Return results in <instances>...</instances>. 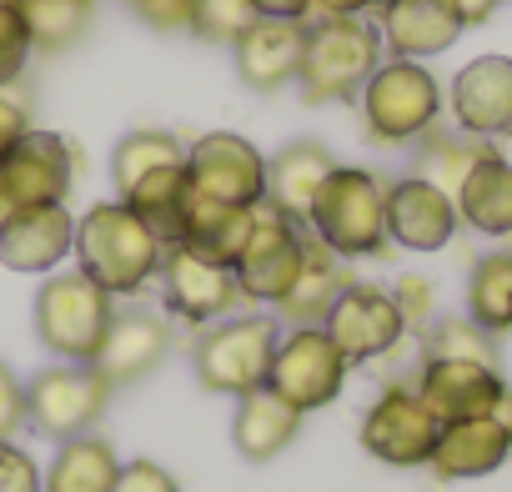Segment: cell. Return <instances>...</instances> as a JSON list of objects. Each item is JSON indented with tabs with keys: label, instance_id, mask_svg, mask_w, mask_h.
<instances>
[{
	"label": "cell",
	"instance_id": "277c9868",
	"mask_svg": "<svg viewBox=\"0 0 512 492\" xmlns=\"http://www.w3.org/2000/svg\"><path fill=\"white\" fill-rule=\"evenodd\" d=\"M277 342H282V322L267 317V312L221 317V322L201 327V337L191 347V367H196V377H201L206 392L246 397L256 387H267Z\"/></svg>",
	"mask_w": 512,
	"mask_h": 492
},
{
	"label": "cell",
	"instance_id": "8d00e7d4",
	"mask_svg": "<svg viewBox=\"0 0 512 492\" xmlns=\"http://www.w3.org/2000/svg\"><path fill=\"white\" fill-rule=\"evenodd\" d=\"M16 432H26V382L0 362V442H16Z\"/></svg>",
	"mask_w": 512,
	"mask_h": 492
},
{
	"label": "cell",
	"instance_id": "9a60e30c",
	"mask_svg": "<svg viewBox=\"0 0 512 492\" xmlns=\"http://www.w3.org/2000/svg\"><path fill=\"white\" fill-rule=\"evenodd\" d=\"M176 332H171V317H161L156 307H126L111 317L106 337H101V352H96V372L111 382V387H131L141 377H151L166 352H171Z\"/></svg>",
	"mask_w": 512,
	"mask_h": 492
},
{
	"label": "cell",
	"instance_id": "d590c367",
	"mask_svg": "<svg viewBox=\"0 0 512 492\" xmlns=\"http://www.w3.org/2000/svg\"><path fill=\"white\" fill-rule=\"evenodd\" d=\"M31 36H26V21L16 11V0H0V91L16 86L26 61H31Z\"/></svg>",
	"mask_w": 512,
	"mask_h": 492
},
{
	"label": "cell",
	"instance_id": "4dcf8cb0",
	"mask_svg": "<svg viewBox=\"0 0 512 492\" xmlns=\"http://www.w3.org/2000/svg\"><path fill=\"white\" fill-rule=\"evenodd\" d=\"M492 146L482 141V136H467V131H427L422 136V151H417V166H412V176H422V181H432V186H442L447 196H457V186H462V176L487 156Z\"/></svg>",
	"mask_w": 512,
	"mask_h": 492
},
{
	"label": "cell",
	"instance_id": "ffe728a7",
	"mask_svg": "<svg viewBox=\"0 0 512 492\" xmlns=\"http://www.w3.org/2000/svg\"><path fill=\"white\" fill-rule=\"evenodd\" d=\"M502 392H507V382L487 362H422L417 367V397L437 412L442 427L467 422V417H487Z\"/></svg>",
	"mask_w": 512,
	"mask_h": 492
},
{
	"label": "cell",
	"instance_id": "7c38bea8",
	"mask_svg": "<svg viewBox=\"0 0 512 492\" xmlns=\"http://www.w3.org/2000/svg\"><path fill=\"white\" fill-rule=\"evenodd\" d=\"M156 277H161V292H166V312L176 322H191V327H211L221 317H236V307L246 302L236 272L226 262L191 252V246H166Z\"/></svg>",
	"mask_w": 512,
	"mask_h": 492
},
{
	"label": "cell",
	"instance_id": "2e32d148",
	"mask_svg": "<svg viewBox=\"0 0 512 492\" xmlns=\"http://www.w3.org/2000/svg\"><path fill=\"white\" fill-rule=\"evenodd\" d=\"M76 252V216L61 206H21L0 221V267L41 277Z\"/></svg>",
	"mask_w": 512,
	"mask_h": 492
},
{
	"label": "cell",
	"instance_id": "bcb514c9",
	"mask_svg": "<svg viewBox=\"0 0 512 492\" xmlns=\"http://www.w3.org/2000/svg\"><path fill=\"white\" fill-rule=\"evenodd\" d=\"M0 221H6V206H0Z\"/></svg>",
	"mask_w": 512,
	"mask_h": 492
},
{
	"label": "cell",
	"instance_id": "5bb4252c",
	"mask_svg": "<svg viewBox=\"0 0 512 492\" xmlns=\"http://www.w3.org/2000/svg\"><path fill=\"white\" fill-rule=\"evenodd\" d=\"M322 332L342 347L347 362H382V357H392L402 347L407 317H402V307H397L392 292H382L372 282H352L337 297V307L327 312Z\"/></svg>",
	"mask_w": 512,
	"mask_h": 492
},
{
	"label": "cell",
	"instance_id": "f546056e",
	"mask_svg": "<svg viewBox=\"0 0 512 492\" xmlns=\"http://www.w3.org/2000/svg\"><path fill=\"white\" fill-rule=\"evenodd\" d=\"M467 317L487 332L502 337L512 332V252H487L467 272Z\"/></svg>",
	"mask_w": 512,
	"mask_h": 492
},
{
	"label": "cell",
	"instance_id": "7bdbcfd3",
	"mask_svg": "<svg viewBox=\"0 0 512 492\" xmlns=\"http://www.w3.org/2000/svg\"><path fill=\"white\" fill-rule=\"evenodd\" d=\"M256 16H277V21H307L312 0H251Z\"/></svg>",
	"mask_w": 512,
	"mask_h": 492
},
{
	"label": "cell",
	"instance_id": "8992f818",
	"mask_svg": "<svg viewBox=\"0 0 512 492\" xmlns=\"http://www.w3.org/2000/svg\"><path fill=\"white\" fill-rule=\"evenodd\" d=\"M111 317H116V297L106 287H96L81 267L76 272H56V277L41 282L36 337L61 362H96Z\"/></svg>",
	"mask_w": 512,
	"mask_h": 492
},
{
	"label": "cell",
	"instance_id": "3957f363",
	"mask_svg": "<svg viewBox=\"0 0 512 492\" xmlns=\"http://www.w3.org/2000/svg\"><path fill=\"white\" fill-rule=\"evenodd\" d=\"M307 231L322 236L337 257H382L387 252V181L362 166H337L312 201Z\"/></svg>",
	"mask_w": 512,
	"mask_h": 492
},
{
	"label": "cell",
	"instance_id": "4fadbf2b",
	"mask_svg": "<svg viewBox=\"0 0 512 492\" xmlns=\"http://www.w3.org/2000/svg\"><path fill=\"white\" fill-rule=\"evenodd\" d=\"M186 176L191 191L226 201V206H256L267 201V156L236 131H211L186 146Z\"/></svg>",
	"mask_w": 512,
	"mask_h": 492
},
{
	"label": "cell",
	"instance_id": "52a82bcc",
	"mask_svg": "<svg viewBox=\"0 0 512 492\" xmlns=\"http://www.w3.org/2000/svg\"><path fill=\"white\" fill-rule=\"evenodd\" d=\"M111 382L91 367V362H56L41 367L26 382V427L51 437V442H71L81 432H91L111 402Z\"/></svg>",
	"mask_w": 512,
	"mask_h": 492
},
{
	"label": "cell",
	"instance_id": "60d3db41",
	"mask_svg": "<svg viewBox=\"0 0 512 492\" xmlns=\"http://www.w3.org/2000/svg\"><path fill=\"white\" fill-rule=\"evenodd\" d=\"M151 31H191V0H131Z\"/></svg>",
	"mask_w": 512,
	"mask_h": 492
},
{
	"label": "cell",
	"instance_id": "d6a6232c",
	"mask_svg": "<svg viewBox=\"0 0 512 492\" xmlns=\"http://www.w3.org/2000/svg\"><path fill=\"white\" fill-rule=\"evenodd\" d=\"M36 51H66L91 21V0H16Z\"/></svg>",
	"mask_w": 512,
	"mask_h": 492
},
{
	"label": "cell",
	"instance_id": "8fae6325",
	"mask_svg": "<svg viewBox=\"0 0 512 492\" xmlns=\"http://www.w3.org/2000/svg\"><path fill=\"white\" fill-rule=\"evenodd\" d=\"M76 181V151L61 131H26L6 161H0V206L21 211V206H61Z\"/></svg>",
	"mask_w": 512,
	"mask_h": 492
},
{
	"label": "cell",
	"instance_id": "6da1fadb",
	"mask_svg": "<svg viewBox=\"0 0 512 492\" xmlns=\"http://www.w3.org/2000/svg\"><path fill=\"white\" fill-rule=\"evenodd\" d=\"M71 257L96 287H106L111 297H131L161 272L166 246L126 201H101L76 221Z\"/></svg>",
	"mask_w": 512,
	"mask_h": 492
},
{
	"label": "cell",
	"instance_id": "9c48e42d",
	"mask_svg": "<svg viewBox=\"0 0 512 492\" xmlns=\"http://www.w3.org/2000/svg\"><path fill=\"white\" fill-rule=\"evenodd\" d=\"M347 367H352V362L342 357V347H337L322 327H292V332L277 342L267 387L307 417V412L337 402V392H342V382H347Z\"/></svg>",
	"mask_w": 512,
	"mask_h": 492
},
{
	"label": "cell",
	"instance_id": "ba28073f",
	"mask_svg": "<svg viewBox=\"0 0 512 492\" xmlns=\"http://www.w3.org/2000/svg\"><path fill=\"white\" fill-rule=\"evenodd\" d=\"M302 252H307V226H297L292 216H282L272 201H256V221L251 236L236 257V282L246 302L262 307H282L297 272H302Z\"/></svg>",
	"mask_w": 512,
	"mask_h": 492
},
{
	"label": "cell",
	"instance_id": "f35d334b",
	"mask_svg": "<svg viewBox=\"0 0 512 492\" xmlns=\"http://www.w3.org/2000/svg\"><path fill=\"white\" fill-rule=\"evenodd\" d=\"M111 492H181V482H176L161 462L136 457V462H121V477H116Z\"/></svg>",
	"mask_w": 512,
	"mask_h": 492
},
{
	"label": "cell",
	"instance_id": "83f0119b",
	"mask_svg": "<svg viewBox=\"0 0 512 492\" xmlns=\"http://www.w3.org/2000/svg\"><path fill=\"white\" fill-rule=\"evenodd\" d=\"M121 477V457L106 437L81 432L71 442H56V457L41 477V492H111Z\"/></svg>",
	"mask_w": 512,
	"mask_h": 492
},
{
	"label": "cell",
	"instance_id": "7402d4cb",
	"mask_svg": "<svg viewBox=\"0 0 512 492\" xmlns=\"http://www.w3.org/2000/svg\"><path fill=\"white\" fill-rule=\"evenodd\" d=\"M377 31H382V46L392 56L427 61V56H442L462 36V21L442 6V0H382Z\"/></svg>",
	"mask_w": 512,
	"mask_h": 492
},
{
	"label": "cell",
	"instance_id": "5b68a950",
	"mask_svg": "<svg viewBox=\"0 0 512 492\" xmlns=\"http://www.w3.org/2000/svg\"><path fill=\"white\" fill-rule=\"evenodd\" d=\"M357 101H362L367 141H377V146H412L442 116V86H437V76L422 61H407V56L382 61L372 71V81L362 86Z\"/></svg>",
	"mask_w": 512,
	"mask_h": 492
},
{
	"label": "cell",
	"instance_id": "484cf974",
	"mask_svg": "<svg viewBox=\"0 0 512 492\" xmlns=\"http://www.w3.org/2000/svg\"><path fill=\"white\" fill-rule=\"evenodd\" d=\"M251 221H256V206H226V201H211V196L191 191L186 221H181V241H176V246H191V252H201V257H211V262L236 267L241 246H246V236H251Z\"/></svg>",
	"mask_w": 512,
	"mask_h": 492
},
{
	"label": "cell",
	"instance_id": "ab89813d",
	"mask_svg": "<svg viewBox=\"0 0 512 492\" xmlns=\"http://www.w3.org/2000/svg\"><path fill=\"white\" fill-rule=\"evenodd\" d=\"M392 297H397V307H402V317H407V332H412V327H427L432 312H437V292H432L427 277H402V282L392 287Z\"/></svg>",
	"mask_w": 512,
	"mask_h": 492
},
{
	"label": "cell",
	"instance_id": "e575fe53",
	"mask_svg": "<svg viewBox=\"0 0 512 492\" xmlns=\"http://www.w3.org/2000/svg\"><path fill=\"white\" fill-rule=\"evenodd\" d=\"M251 21H256L251 0H191V36L211 46H236Z\"/></svg>",
	"mask_w": 512,
	"mask_h": 492
},
{
	"label": "cell",
	"instance_id": "b9f144b4",
	"mask_svg": "<svg viewBox=\"0 0 512 492\" xmlns=\"http://www.w3.org/2000/svg\"><path fill=\"white\" fill-rule=\"evenodd\" d=\"M26 131H31V111H26V101H16L11 86H6V91H0V161H6V151H11Z\"/></svg>",
	"mask_w": 512,
	"mask_h": 492
},
{
	"label": "cell",
	"instance_id": "d4e9b609",
	"mask_svg": "<svg viewBox=\"0 0 512 492\" xmlns=\"http://www.w3.org/2000/svg\"><path fill=\"white\" fill-rule=\"evenodd\" d=\"M302 432V412L292 402H282L272 387H256L246 397H236V417H231V442L246 462H272L282 447H292Z\"/></svg>",
	"mask_w": 512,
	"mask_h": 492
},
{
	"label": "cell",
	"instance_id": "4316f807",
	"mask_svg": "<svg viewBox=\"0 0 512 492\" xmlns=\"http://www.w3.org/2000/svg\"><path fill=\"white\" fill-rule=\"evenodd\" d=\"M457 216L482 236H512V161L487 151L457 186Z\"/></svg>",
	"mask_w": 512,
	"mask_h": 492
},
{
	"label": "cell",
	"instance_id": "30bf717a",
	"mask_svg": "<svg viewBox=\"0 0 512 492\" xmlns=\"http://www.w3.org/2000/svg\"><path fill=\"white\" fill-rule=\"evenodd\" d=\"M437 437H442L437 412L417 397V387H402V382H387L382 397L362 417V447L387 467H427L437 452Z\"/></svg>",
	"mask_w": 512,
	"mask_h": 492
},
{
	"label": "cell",
	"instance_id": "ee69618b",
	"mask_svg": "<svg viewBox=\"0 0 512 492\" xmlns=\"http://www.w3.org/2000/svg\"><path fill=\"white\" fill-rule=\"evenodd\" d=\"M442 6H447V11L462 21V31H467V26H482V21L497 11V0H442Z\"/></svg>",
	"mask_w": 512,
	"mask_h": 492
},
{
	"label": "cell",
	"instance_id": "cb8c5ba5",
	"mask_svg": "<svg viewBox=\"0 0 512 492\" xmlns=\"http://www.w3.org/2000/svg\"><path fill=\"white\" fill-rule=\"evenodd\" d=\"M352 287V272H347V257H337L322 236L307 231V252H302V272L282 302V317L292 327H322L327 312L337 307V297Z\"/></svg>",
	"mask_w": 512,
	"mask_h": 492
},
{
	"label": "cell",
	"instance_id": "603a6c76",
	"mask_svg": "<svg viewBox=\"0 0 512 492\" xmlns=\"http://www.w3.org/2000/svg\"><path fill=\"white\" fill-rule=\"evenodd\" d=\"M337 171V156L322 141H292L277 156H267V201L292 216L297 226H307L317 191L327 186V176Z\"/></svg>",
	"mask_w": 512,
	"mask_h": 492
},
{
	"label": "cell",
	"instance_id": "836d02e7",
	"mask_svg": "<svg viewBox=\"0 0 512 492\" xmlns=\"http://www.w3.org/2000/svg\"><path fill=\"white\" fill-rule=\"evenodd\" d=\"M422 362H487V367H497V347L472 317H432L422 332Z\"/></svg>",
	"mask_w": 512,
	"mask_h": 492
},
{
	"label": "cell",
	"instance_id": "f6af8a7d",
	"mask_svg": "<svg viewBox=\"0 0 512 492\" xmlns=\"http://www.w3.org/2000/svg\"><path fill=\"white\" fill-rule=\"evenodd\" d=\"M372 6H382V0H312V16H367Z\"/></svg>",
	"mask_w": 512,
	"mask_h": 492
},
{
	"label": "cell",
	"instance_id": "e0dca14e",
	"mask_svg": "<svg viewBox=\"0 0 512 492\" xmlns=\"http://www.w3.org/2000/svg\"><path fill=\"white\" fill-rule=\"evenodd\" d=\"M452 121L467 136H512V56H477L452 76Z\"/></svg>",
	"mask_w": 512,
	"mask_h": 492
},
{
	"label": "cell",
	"instance_id": "d6986e66",
	"mask_svg": "<svg viewBox=\"0 0 512 492\" xmlns=\"http://www.w3.org/2000/svg\"><path fill=\"white\" fill-rule=\"evenodd\" d=\"M231 51H236V76H241V86L272 96V91L292 86V81H297V71H302L307 21L256 16V21L241 31V41H236Z\"/></svg>",
	"mask_w": 512,
	"mask_h": 492
},
{
	"label": "cell",
	"instance_id": "1f68e13d",
	"mask_svg": "<svg viewBox=\"0 0 512 492\" xmlns=\"http://www.w3.org/2000/svg\"><path fill=\"white\" fill-rule=\"evenodd\" d=\"M181 161H186V141L171 136V131H151L146 126V131H131V136L116 141V151H111V181L126 196L141 176H151L161 166H181Z\"/></svg>",
	"mask_w": 512,
	"mask_h": 492
},
{
	"label": "cell",
	"instance_id": "f1b7e54d",
	"mask_svg": "<svg viewBox=\"0 0 512 492\" xmlns=\"http://www.w3.org/2000/svg\"><path fill=\"white\" fill-rule=\"evenodd\" d=\"M156 236L161 246H176L181 241V221H186V201H191V176H186V161L181 166H161L151 176H141L126 196H121Z\"/></svg>",
	"mask_w": 512,
	"mask_h": 492
},
{
	"label": "cell",
	"instance_id": "44dd1931",
	"mask_svg": "<svg viewBox=\"0 0 512 492\" xmlns=\"http://www.w3.org/2000/svg\"><path fill=\"white\" fill-rule=\"evenodd\" d=\"M512 457V427L502 417H467V422H447L432 452V477L437 482H467V477H487Z\"/></svg>",
	"mask_w": 512,
	"mask_h": 492
},
{
	"label": "cell",
	"instance_id": "7a4b0ae2",
	"mask_svg": "<svg viewBox=\"0 0 512 492\" xmlns=\"http://www.w3.org/2000/svg\"><path fill=\"white\" fill-rule=\"evenodd\" d=\"M382 66V31L367 16H312L307 21V51H302V101H352Z\"/></svg>",
	"mask_w": 512,
	"mask_h": 492
},
{
	"label": "cell",
	"instance_id": "74e56055",
	"mask_svg": "<svg viewBox=\"0 0 512 492\" xmlns=\"http://www.w3.org/2000/svg\"><path fill=\"white\" fill-rule=\"evenodd\" d=\"M0 492H41V467L16 442H0Z\"/></svg>",
	"mask_w": 512,
	"mask_h": 492
},
{
	"label": "cell",
	"instance_id": "ac0fdd59",
	"mask_svg": "<svg viewBox=\"0 0 512 492\" xmlns=\"http://www.w3.org/2000/svg\"><path fill=\"white\" fill-rule=\"evenodd\" d=\"M457 201L422 181V176H402L387 186V241L407 246V252H442L457 236Z\"/></svg>",
	"mask_w": 512,
	"mask_h": 492
}]
</instances>
